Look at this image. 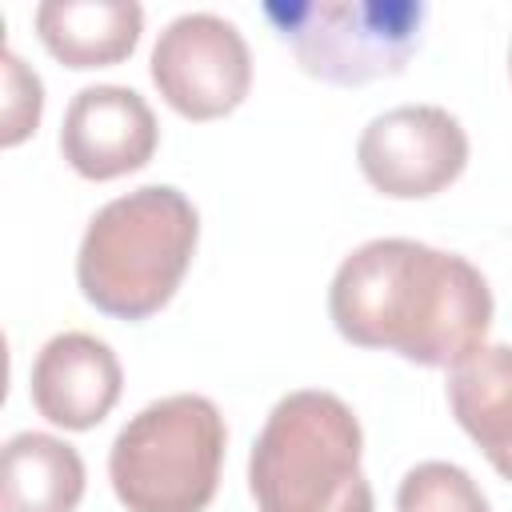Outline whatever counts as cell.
Here are the masks:
<instances>
[{
  "instance_id": "3957f363",
  "label": "cell",
  "mask_w": 512,
  "mask_h": 512,
  "mask_svg": "<svg viewBox=\"0 0 512 512\" xmlns=\"http://www.w3.org/2000/svg\"><path fill=\"white\" fill-rule=\"evenodd\" d=\"M360 452V420L336 392L280 396L248 456L256 512H372Z\"/></svg>"
},
{
  "instance_id": "4fadbf2b",
  "label": "cell",
  "mask_w": 512,
  "mask_h": 512,
  "mask_svg": "<svg viewBox=\"0 0 512 512\" xmlns=\"http://www.w3.org/2000/svg\"><path fill=\"white\" fill-rule=\"evenodd\" d=\"M396 512H492L480 484L448 460H424L404 472L396 488Z\"/></svg>"
},
{
  "instance_id": "5b68a950",
  "label": "cell",
  "mask_w": 512,
  "mask_h": 512,
  "mask_svg": "<svg viewBox=\"0 0 512 512\" xmlns=\"http://www.w3.org/2000/svg\"><path fill=\"white\" fill-rule=\"evenodd\" d=\"M264 20L296 52L300 68L336 88L400 76L420 48L428 4L420 0H268Z\"/></svg>"
},
{
  "instance_id": "ba28073f",
  "label": "cell",
  "mask_w": 512,
  "mask_h": 512,
  "mask_svg": "<svg viewBox=\"0 0 512 512\" xmlns=\"http://www.w3.org/2000/svg\"><path fill=\"white\" fill-rule=\"evenodd\" d=\"M160 144L148 100L124 84H88L72 96L60 124V152L84 180H120L140 172Z\"/></svg>"
},
{
  "instance_id": "9c48e42d",
  "label": "cell",
  "mask_w": 512,
  "mask_h": 512,
  "mask_svg": "<svg viewBox=\"0 0 512 512\" xmlns=\"http://www.w3.org/2000/svg\"><path fill=\"white\" fill-rule=\"evenodd\" d=\"M32 408L64 428V432H88L96 428L124 392V368L92 332H60L52 336L36 360H32Z\"/></svg>"
},
{
  "instance_id": "277c9868",
  "label": "cell",
  "mask_w": 512,
  "mask_h": 512,
  "mask_svg": "<svg viewBox=\"0 0 512 512\" xmlns=\"http://www.w3.org/2000/svg\"><path fill=\"white\" fill-rule=\"evenodd\" d=\"M228 428L208 396L144 404L108 448V480L128 512H204L220 484Z\"/></svg>"
},
{
  "instance_id": "8fae6325",
  "label": "cell",
  "mask_w": 512,
  "mask_h": 512,
  "mask_svg": "<svg viewBox=\"0 0 512 512\" xmlns=\"http://www.w3.org/2000/svg\"><path fill=\"white\" fill-rule=\"evenodd\" d=\"M448 408L484 460L512 484V344H484L448 368Z\"/></svg>"
},
{
  "instance_id": "7c38bea8",
  "label": "cell",
  "mask_w": 512,
  "mask_h": 512,
  "mask_svg": "<svg viewBox=\"0 0 512 512\" xmlns=\"http://www.w3.org/2000/svg\"><path fill=\"white\" fill-rule=\"evenodd\" d=\"M80 452L48 432H16L0 456V512H76L84 500Z\"/></svg>"
},
{
  "instance_id": "30bf717a",
  "label": "cell",
  "mask_w": 512,
  "mask_h": 512,
  "mask_svg": "<svg viewBox=\"0 0 512 512\" xmlns=\"http://www.w3.org/2000/svg\"><path fill=\"white\" fill-rule=\"evenodd\" d=\"M144 32L136 0H44L36 8V36L64 68H112L132 56Z\"/></svg>"
},
{
  "instance_id": "5bb4252c",
  "label": "cell",
  "mask_w": 512,
  "mask_h": 512,
  "mask_svg": "<svg viewBox=\"0 0 512 512\" xmlns=\"http://www.w3.org/2000/svg\"><path fill=\"white\" fill-rule=\"evenodd\" d=\"M0 68H4V100H0V144L4 148H16L24 144L36 124H40V112H44V84L40 76L12 52L4 48L0 56Z\"/></svg>"
},
{
  "instance_id": "7a4b0ae2",
  "label": "cell",
  "mask_w": 512,
  "mask_h": 512,
  "mask_svg": "<svg viewBox=\"0 0 512 512\" xmlns=\"http://www.w3.org/2000/svg\"><path fill=\"white\" fill-rule=\"evenodd\" d=\"M196 240L200 216L180 188H132L88 220L76 252V284L96 312L140 324L176 296Z\"/></svg>"
},
{
  "instance_id": "8992f818",
  "label": "cell",
  "mask_w": 512,
  "mask_h": 512,
  "mask_svg": "<svg viewBox=\"0 0 512 512\" xmlns=\"http://www.w3.org/2000/svg\"><path fill=\"white\" fill-rule=\"evenodd\" d=\"M148 72L176 116L204 124L244 104L252 88V52L232 20L184 12L156 36Z\"/></svg>"
},
{
  "instance_id": "52a82bcc",
  "label": "cell",
  "mask_w": 512,
  "mask_h": 512,
  "mask_svg": "<svg viewBox=\"0 0 512 512\" xmlns=\"http://www.w3.org/2000/svg\"><path fill=\"white\" fill-rule=\"evenodd\" d=\"M356 164L380 196L428 200L468 168V132L440 104H400L364 124Z\"/></svg>"
},
{
  "instance_id": "6da1fadb",
  "label": "cell",
  "mask_w": 512,
  "mask_h": 512,
  "mask_svg": "<svg viewBox=\"0 0 512 512\" xmlns=\"http://www.w3.org/2000/svg\"><path fill=\"white\" fill-rule=\"evenodd\" d=\"M492 312V288L472 260L404 236L352 248L328 284V316L348 344L420 368H456L480 352Z\"/></svg>"
},
{
  "instance_id": "9a60e30c",
  "label": "cell",
  "mask_w": 512,
  "mask_h": 512,
  "mask_svg": "<svg viewBox=\"0 0 512 512\" xmlns=\"http://www.w3.org/2000/svg\"><path fill=\"white\" fill-rule=\"evenodd\" d=\"M508 68H512V52H508Z\"/></svg>"
}]
</instances>
